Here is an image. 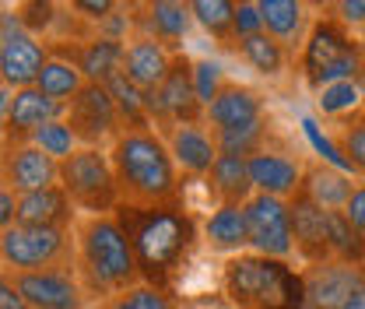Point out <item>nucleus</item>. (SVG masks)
Masks as SVG:
<instances>
[{
    "instance_id": "19",
    "label": "nucleus",
    "mask_w": 365,
    "mask_h": 309,
    "mask_svg": "<svg viewBox=\"0 0 365 309\" xmlns=\"http://www.w3.org/2000/svg\"><path fill=\"white\" fill-rule=\"evenodd\" d=\"M302 270H306L309 303L323 309H341L344 299L365 285V267L344 264V260H327V264H313Z\"/></svg>"
},
{
    "instance_id": "45",
    "label": "nucleus",
    "mask_w": 365,
    "mask_h": 309,
    "mask_svg": "<svg viewBox=\"0 0 365 309\" xmlns=\"http://www.w3.org/2000/svg\"><path fill=\"white\" fill-rule=\"evenodd\" d=\"M341 309H365V285H362V288H355V292L344 299V306H341Z\"/></svg>"
},
{
    "instance_id": "14",
    "label": "nucleus",
    "mask_w": 365,
    "mask_h": 309,
    "mask_svg": "<svg viewBox=\"0 0 365 309\" xmlns=\"http://www.w3.org/2000/svg\"><path fill=\"white\" fill-rule=\"evenodd\" d=\"M190 7L186 0H140L130 11L134 36H148L162 43L169 53H182V39L190 32Z\"/></svg>"
},
{
    "instance_id": "42",
    "label": "nucleus",
    "mask_w": 365,
    "mask_h": 309,
    "mask_svg": "<svg viewBox=\"0 0 365 309\" xmlns=\"http://www.w3.org/2000/svg\"><path fill=\"white\" fill-rule=\"evenodd\" d=\"M341 21H348L351 29H362L365 32V0H334L330 7Z\"/></svg>"
},
{
    "instance_id": "26",
    "label": "nucleus",
    "mask_w": 365,
    "mask_h": 309,
    "mask_svg": "<svg viewBox=\"0 0 365 309\" xmlns=\"http://www.w3.org/2000/svg\"><path fill=\"white\" fill-rule=\"evenodd\" d=\"M207 190L215 197V204H246L257 186L250 179V162L239 155H218V162L207 173Z\"/></svg>"
},
{
    "instance_id": "40",
    "label": "nucleus",
    "mask_w": 365,
    "mask_h": 309,
    "mask_svg": "<svg viewBox=\"0 0 365 309\" xmlns=\"http://www.w3.org/2000/svg\"><path fill=\"white\" fill-rule=\"evenodd\" d=\"M257 32H267V29H264V14H260L257 0H246V4H239V11H235V43L246 39V36H257Z\"/></svg>"
},
{
    "instance_id": "1",
    "label": "nucleus",
    "mask_w": 365,
    "mask_h": 309,
    "mask_svg": "<svg viewBox=\"0 0 365 309\" xmlns=\"http://www.w3.org/2000/svg\"><path fill=\"white\" fill-rule=\"evenodd\" d=\"M116 218L127 228L130 243H134L140 278L148 285L158 288H173L176 274L186 260L193 257L200 239V225L193 218V211L176 201V204H158V208H134V204H120Z\"/></svg>"
},
{
    "instance_id": "37",
    "label": "nucleus",
    "mask_w": 365,
    "mask_h": 309,
    "mask_svg": "<svg viewBox=\"0 0 365 309\" xmlns=\"http://www.w3.org/2000/svg\"><path fill=\"white\" fill-rule=\"evenodd\" d=\"M228 78L225 74V67L218 64V60H211V56H197L193 60V88H197V98L204 102V109L218 98V91L225 88Z\"/></svg>"
},
{
    "instance_id": "35",
    "label": "nucleus",
    "mask_w": 365,
    "mask_h": 309,
    "mask_svg": "<svg viewBox=\"0 0 365 309\" xmlns=\"http://www.w3.org/2000/svg\"><path fill=\"white\" fill-rule=\"evenodd\" d=\"M14 18L32 32V36H39V39H46L56 25H60V7H56V0H14Z\"/></svg>"
},
{
    "instance_id": "6",
    "label": "nucleus",
    "mask_w": 365,
    "mask_h": 309,
    "mask_svg": "<svg viewBox=\"0 0 365 309\" xmlns=\"http://www.w3.org/2000/svg\"><path fill=\"white\" fill-rule=\"evenodd\" d=\"M60 186L74 201L78 215H116V208L123 204L109 148L81 144L71 158L60 162Z\"/></svg>"
},
{
    "instance_id": "8",
    "label": "nucleus",
    "mask_w": 365,
    "mask_h": 309,
    "mask_svg": "<svg viewBox=\"0 0 365 309\" xmlns=\"http://www.w3.org/2000/svg\"><path fill=\"white\" fill-rule=\"evenodd\" d=\"M144 95H148V113L158 133L173 131L180 123H204V102L197 98V88H193V56L186 53H176L165 81Z\"/></svg>"
},
{
    "instance_id": "22",
    "label": "nucleus",
    "mask_w": 365,
    "mask_h": 309,
    "mask_svg": "<svg viewBox=\"0 0 365 309\" xmlns=\"http://www.w3.org/2000/svg\"><path fill=\"white\" fill-rule=\"evenodd\" d=\"M200 239L215 253H246L250 250V215L246 204H215V211L200 225Z\"/></svg>"
},
{
    "instance_id": "25",
    "label": "nucleus",
    "mask_w": 365,
    "mask_h": 309,
    "mask_svg": "<svg viewBox=\"0 0 365 309\" xmlns=\"http://www.w3.org/2000/svg\"><path fill=\"white\" fill-rule=\"evenodd\" d=\"M257 7L264 14V29L277 43H284L288 49H302L309 29H313L306 0H257Z\"/></svg>"
},
{
    "instance_id": "28",
    "label": "nucleus",
    "mask_w": 365,
    "mask_h": 309,
    "mask_svg": "<svg viewBox=\"0 0 365 309\" xmlns=\"http://www.w3.org/2000/svg\"><path fill=\"white\" fill-rule=\"evenodd\" d=\"M235 53H239V60H242L250 71H257V74L267 78V81H277V78L288 71V56H292V49L284 43H277L271 32H257V36L239 39V43H235Z\"/></svg>"
},
{
    "instance_id": "46",
    "label": "nucleus",
    "mask_w": 365,
    "mask_h": 309,
    "mask_svg": "<svg viewBox=\"0 0 365 309\" xmlns=\"http://www.w3.org/2000/svg\"><path fill=\"white\" fill-rule=\"evenodd\" d=\"M306 4H309V11H319V7L330 11V7H334V0H306Z\"/></svg>"
},
{
    "instance_id": "13",
    "label": "nucleus",
    "mask_w": 365,
    "mask_h": 309,
    "mask_svg": "<svg viewBox=\"0 0 365 309\" xmlns=\"http://www.w3.org/2000/svg\"><path fill=\"white\" fill-rule=\"evenodd\" d=\"M11 278H14V285L21 288V295L29 299L32 309H88L91 306L88 292L78 281L74 267H60V270H21V274H11Z\"/></svg>"
},
{
    "instance_id": "16",
    "label": "nucleus",
    "mask_w": 365,
    "mask_h": 309,
    "mask_svg": "<svg viewBox=\"0 0 365 309\" xmlns=\"http://www.w3.org/2000/svg\"><path fill=\"white\" fill-rule=\"evenodd\" d=\"M60 183V162L49 158L32 141L25 144H4V186L14 193H36Z\"/></svg>"
},
{
    "instance_id": "36",
    "label": "nucleus",
    "mask_w": 365,
    "mask_h": 309,
    "mask_svg": "<svg viewBox=\"0 0 365 309\" xmlns=\"http://www.w3.org/2000/svg\"><path fill=\"white\" fill-rule=\"evenodd\" d=\"M32 144H36V148H43L46 155H49V158H56V162L71 158V155L81 148L78 133H74V127H71L67 120H53V123H46L43 131L32 133Z\"/></svg>"
},
{
    "instance_id": "32",
    "label": "nucleus",
    "mask_w": 365,
    "mask_h": 309,
    "mask_svg": "<svg viewBox=\"0 0 365 309\" xmlns=\"http://www.w3.org/2000/svg\"><path fill=\"white\" fill-rule=\"evenodd\" d=\"M271 116H260L253 123H242V127H228V131H215V141H218V151L222 155H239V158H253L257 151L267 148L271 141Z\"/></svg>"
},
{
    "instance_id": "24",
    "label": "nucleus",
    "mask_w": 365,
    "mask_h": 309,
    "mask_svg": "<svg viewBox=\"0 0 365 309\" xmlns=\"http://www.w3.org/2000/svg\"><path fill=\"white\" fill-rule=\"evenodd\" d=\"M173 56L162 43L148 39V36H130L127 39V56H123V74L134 81L140 91L158 88L173 67Z\"/></svg>"
},
{
    "instance_id": "15",
    "label": "nucleus",
    "mask_w": 365,
    "mask_h": 309,
    "mask_svg": "<svg viewBox=\"0 0 365 309\" xmlns=\"http://www.w3.org/2000/svg\"><path fill=\"white\" fill-rule=\"evenodd\" d=\"M288 208H292V232H295V257L302 260V267L334 260L327 246V208L313 201L306 186L295 197H288Z\"/></svg>"
},
{
    "instance_id": "10",
    "label": "nucleus",
    "mask_w": 365,
    "mask_h": 309,
    "mask_svg": "<svg viewBox=\"0 0 365 309\" xmlns=\"http://www.w3.org/2000/svg\"><path fill=\"white\" fill-rule=\"evenodd\" d=\"M63 120L74 127L78 141L85 148H109L123 133V120H120V109H116L113 95H109L106 85H95V81H88L67 102Z\"/></svg>"
},
{
    "instance_id": "17",
    "label": "nucleus",
    "mask_w": 365,
    "mask_h": 309,
    "mask_svg": "<svg viewBox=\"0 0 365 309\" xmlns=\"http://www.w3.org/2000/svg\"><path fill=\"white\" fill-rule=\"evenodd\" d=\"M123 56H127V39L95 32L85 39H71V53L60 60H71L85 74V81L109 85L116 74H123Z\"/></svg>"
},
{
    "instance_id": "50",
    "label": "nucleus",
    "mask_w": 365,
    "mask_h": 309,
    "mask_svg": "<svg viewBox=\"0 0 365 309\" xmlns=\"http://www.w3.org/2000/svg\"><path fill=\"white\" fill-rule=\"evenodd\" d=\"M362 120H365V113H362Z\"/></svg>"
},
{
    "instance_id": "11",
    "label": "nucleus",
    "mask_w": 365,
    "mask_h": 309,
    "mask_svg": "<svg viewBox=\"0 0 365 309\" xmlns=\"http://www.w3.org/2000/svg\"><path fill=\"white\" fill-rule=\"evenodd\" d=\"M246 215H250V250L253 253L281 257V260H292L295 257L292 208H288L284 197L253 193L246 201Z\"/></svg>"
},
{
    "instance_id": "48",
    "label": "nucleus",
    "mask_w": 365,
    "mask_h": 309,
    "mask_svg": "<svg viewBox=\"0 0 365 309\" xmlns=\"http://www.w3.org/2000/svg\"><path fill=\"white\" fill-rule=\"evenodd\" d=\"M306 309H323V306H313V303H309V306H306Z\"/></svg>"
},
{
    "instance_id": "20",
    "label": "nucleus",
    "mask_w": 365,
    "mask_h": 309,
    "mask_svg": "<svg viewBox=\"0 0 365 309\" xmlns=\"http://www.w3.org/2000/svg\"><path fill=\"white\" fill-rule=\"evenodd\" d=\"M176 166H180L186 176H207L211 166L218 162V141H215V131L207 123H180L173 131L162 133Z\"/></svg>"
},
{
    "instance_id": "21",
    "label": "nucleus",
    "mask_w": 365,
    "mask_h": 309,
    "mask_svg": "<svg viewBox=\"0 0 365 309\" xmlns=\"http://www.w3.org/2000/svg\"><path fill=\"white\" fill-rule=\"evenodd\" d=\"M260 116H267V98L242 81H228L225 88L218 91V98L204 109V123L211 131L242 127V123H253Z\"/></svg>"
},
{
    "instance_id": "47",
    "label": "nucleus",
    "mask_w": 365,
    "mask_h": 309,
    "mask_svg": "<svg viewBox=\"0 0 365 309\" xmlns=\"http://www.w3.org/2000/svg\"><path fill=\"white\" fill-rule=\"evenodd\" d=\"M120 4H123L127 11H134V7H137V4H140V0H120Z\"/></svg>"
},
{
    "instance_id": "2",
    "label": "nucleus",
    "mask_w": 365,
    "mask_h": 309,
    "mask_svg": "<svg viewBox=\"0 0 365 309\" xmlns=\"http://www.w3.org/2000/svg\"><path fill=\"white\" fill-rule=\"evenodd\" d=\"M74 274L98 306L140 285L134 243L116 215H78L74 221Z\"/></svg>"
},
{
    "instance_id": "23",
    "label": "nucleus",
    "mask_w": 365,
    "mask_h": 309,
    "mask_svg": "<svg viewBox=\"0 0 365 309\" xmlns=\"http://www.w3.org/2000/svg\"><path fill=\"white\" fill-rule=\"evenodd\" d=\"M78 208L67 197L60 183L36 190V193H18V221L14 225H43V228H74Z\"/></svg>"
},
{
    "instance_id": "18",
    "label": "nucleus",
    "mask_w": 365,
    "mask_h": 309,
    "mask_svg": "<svg viewBox=\"0 0 365 309\" xmlns=\"http://www.w3.org/2000/svg\"><path fill=\"white\" fill-rule=\"evenodd\" d=\"M250 162V179L257 186V193H271V197H295L306 183V166L288 155V151H277V148H264L257 151Z\"/></svg>"
},
{
    "instance_id": "4",
    "label": "nucleus",
    "mask_w": 365,
    "mask_h": 309,
    "mask_svg": "<svg viewBox=\"0 0 365 309\" xmlns=\"http://www.w3.org/2000/svg\"><path fill=\"white\" fill-rule=\"evenodd\" d=\"M222 295L232 309H306V270L281 257L235 253L222 264Z\"/></svg>"
},
{
    "instance_id": "27",
    "label": "nucleus",
    "mask_w": 365,
    "mask_h": 309,
    "mask_svg": "<svg viewBox=\"0 0 365 309\" xmlns=\"http://www.w3.org/2000/svg\"><path fill=\"white\" fill-rule=\"evenodd\" d=\"M313 102H317V113L323 120H334V123H355L362 120L365 113V81L362 78H344V81H334L327 88L313 91Z\"/></svg>"
},
{
    "instance_id": "12",
    "label": "nucleus",
    "mask_w": 365,
    "mask_h": 309,
    "mask_svg": "<svg viewBox=\"0 0 365 309\" xmlns=\"http://www.w3.org/2000/svg\"><path fill=\"white\" fill-rule=\"evenodd\" d=\"M0 113H4V144H25V141H32L36 131H43L46 123L63 120L67 106L53 102L36 85H29V88H14V91L4 88Z\"/></svg>"
},
{
    "instance_id": "49",
    "label": "nucleus",
    "mask_w": 365,
    "mask_h": 309,
    "mask_svg": "<svg viewBox=\"0 0 365 309\" xmlns=\"http://www.w3.org/2000/svg\"><path fill=\"white\" fill-rule=\"evenodd\" d=\"M235 4H246V0H235Z\"/></svg>"
},
{
    "instance_id": "38",
    "label": "nucleus",
    "mask_w": 365,
    "mask_h": 309,
    "mask_svg": "<svg viewBox=\"0 0 365 309\" xmlns=\"http://www.w3.org/2000/svg\"><path fill=\"white\" fill-rule=\"evenodd\" d=\"M67 11L98 32L102 25H109V21H113L116 14H123L127 7H123L120 0H67Z\"/></svg>"
},
{
    "instance_id": "7",
    "label": "nucleus",
    "mask_w": 365,
    "mask_h": 309,
    "mask_svg": "<svg viewBox=\"0 0 365 309\" xmlns=\"http://www.w3.org/2000/svg\"><path fill=\"white\" fill-rule=\"evenodd\" d=\"M0 260L7 274L74 267V228L11 225L0 232Z\"/></svg>"
},
{
    "instance_id": "44",
    "label": "nucleus",
    "mask_w": 365,
    "mask_h": 309,
    "mask_svg": "<svg viewBox=\"0 0 365 309\" xmlns=\"http://www.w3.org/2000/svg\"><path fill=\"white\" fill-rule=\"evenodd\" d=\"M14 221H18V193L0 183V232L11 228Z\"/></svg>"
},
{
    "instance_id": "5",
    "label": "nucleus",
    "mask_w": 365,
    "mask_h": 309,
    "mask_svg": "<svg viewBox=\"0 0 365 309\" xmlns=\"http://www.w3.org/2000/svg\"><path fill=\"white\" fill-rule=\"evenodd\" d=\"M365 71V39L341 21L334 11L313 21L306 43L299 49V74L309 91H319L344 78H362Z\"/></svg>"
},
{
    "instance_id": "9",
    "label": "nucleus",
    "mask_w": 365,
    "mask_h": 309,
    "mask_svg": "<svg viewBox=\"0 0 365 309\" xmlns=\"http://www.w3.org/2000/svg\"><path fill=\"white\" fill-rule=\"evenodd\" d=\"M53 60L46 39L32 36L18 18L14 11H4V21H0V81L4 88H29L39 81L43 67Z\"/></svg>"
},
{
    "instance_id": "34",
    "label": "nucleus",
    "mask_w": 365,
    "mask_h": 309,
    "mask_svg": "<svg viewBox=\"0 0 365 309\" xmlns=\"http://www.w3.org/2000/svg\"><path fill=\"white\" fill-rule=\"evenodd\" d=\"M95 309H180V306H176L173 292L140 281V285H134V288H127V292H120V295L98 303Z\"/></svg>"
},
{
    "instance_id": "30",
    "label": "nucleus",
    "mask_w": 365,
    "mask_h": 309,
    "mask_svg": "<svg viewBox=\"0 0 365 309\" xmlns=\"http://www.w3.org/2000/svg\"><path fill=\"white\" fill-rule=\"evenodd\" d=\"M186 7H190V18L222 49L235 43V11H239L235 0H186Z\"/></svg>"
},
{
    "instance_id": "31",
    "label": "nucleus",
    "mask_w": 365,
    "mask_h": 309,
    "mask_svg": "<svg viewBox=\"0 0 365 309\" xmlns=\"http://www.w3.org/2000/svg\"><path fill=\"white\" fill-rule=\"evenodd\" d=\"M109 95L120 109V120H123V131H155L151 123V113H148V95L137 88L127 74H116L109 85Z\"/></svg>"
},
{
    "instance_id": "29",
    "label": "nucleus",
    "mask_w": 365,
    "mask_h": 309,
    "mask_svg": "<svg viewBox=\"0 0 365 309\" xmlns=\"http://www.w3.org/2000/svg\"><path fill=\"white\" fill-rule=\"evenodd\" d=\"M355 183H359V179H351V173H341V169H334V166L313 162V166H306V183H302V186L313 193V201L323 204L327 211H341V208L348 204Z\"/></svg>"
},
{
    "instance_id": "39",
    "label": "nucleus",
    "mask_w": 365,
    "mask_h": 309,
    "mask_svg": "<svg viewBox=\"0 0 365 309\" xmlns=\"http://www.w3.org/2000/svg\"><path fill=\"white\" fill-rule=\"evenodd\" d=\"M337 151L344 155V162L351 166V173L359 179H365V120H355V123H348L341 131Z\"/></svg>"
},
{
    "instance_id": "41",
    "label": "nucleus",
    "mask_w": 365,
    "mask_h": 309,
    "mask_svg": "<svg viewBox=\"0 0 365 309\" xmlns=\"http://www.w3.org/2000/svg\"><path fill=\"white\" fill-rule=\"evenodd\" d=\"M341 211H344V215H348V221H351V225H355V228L365 235V179H359V183H355V190H351V197H348V204H344Z\"/></svg>"
},
{
    "instance_id": "33",
    "label": "nucleus",
    "mask_w": 365,
    "mask_h": 309,
    "mask_svg": "<svg viewBox=\"0 0 365 309\" xmlns=\"http://www.w3.org/2000/svg\"><path fill=\"white\" fill-rule=\"evenodd\" d=\"M85 85H88L85 74H81L71 60H60V56H53V60L46 64L43 74H39V81H36V88L43 91V95H49L53 102H63V106L85 88Z\"/></svg>"
},
{
    "instance_id": "43",
    "label": "nucleus",
    "mask_w": 365,
    "mask_h": 309,
    "mask_svg": "<svg viewBox=\"0 0 365 309\" xmlns=\"http://www.w3.org/2000/svg\"><path fill=\"white\" fill-rule=\"evenodd\" d=\"M0 309H32L11 274H0Z\"/></svg>"
},
{
    "instance_id": "3",
    "label": "nucleus",
    "mask_w": 365,
    "mask_h": 309,
    "mask_svg": "<svg viewBox=\"0 0 365 309\" xmlns=\"http://www.w3.org/2000/svg\"><path fill=\"white\" fill-rule=\"evenodd\" d=\"M120 201L134 208H158L182 201L180 166L158 131H123L109 144Z\"/></svg>"
}]
</instances>
